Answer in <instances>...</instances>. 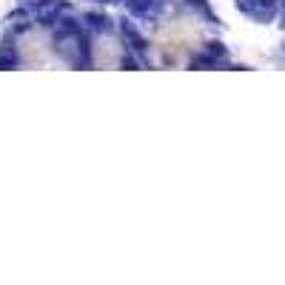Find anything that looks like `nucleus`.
I'll use <instances>...</instances> for the list:
<instances>
[{
    "label": "nucleus",
    "mask_w": 285,
    "mask_h": 285,
    "mask_svg": "<svg viewBox=\"0 0 285 285\" xmlns=\"http://www.w3.org/2000/svg\"><path fill=\"white\" fill-rule=\"evenodd\" d=\"M112 3H125V0H112Z\"/></svg>",
    "instance_id": "obj_9"
},
{
    "label": "nucleus",
    "mask_w": 285,
    "mask_h": 285,
    "mask_svg": "<svg viewBox=\"0 0 285 285\" xmlns=\"http://www.w3.org/2000/svg\"><path fill=\"white\" fill-rule=\"evenodd\" d=\"M188 3H191V6H197V9H205V3H203V0H188Z\"/></svg>",
    "instance_id": "obj_8"
},
{
    "label": "nucleus",
    "mask_w": 285,
    "mask_h": 285,
    "mask_svg": "<svg viewBox=\"0 0 285 285\" xmlns=\"http://www.w3.org/2000/svg\"><path fill=\"white\" fill-rule=\"evenodd\" d=\"M86 23H89L94 32H112V29H114V23L109 20L106 14H94V11H89V14H86Z\"/></svg>",
    "instance_id": "obj_6"
},
{
    "label": "nucleus",
    "mask_w": 285,
    "mask_h": 285,
    "mask_svg": "<svg viewBox=\"0 0 285 285\" xmlns=\"http://www.w3.org/2000/svg\"><path fill=\"white\" fill-rule=\"evenodd\" d=\"M117 23H120V32H123V37L128 40V46H131L134 52H146V40H143V34L134 29V23L125 20V17L123 20H117Z\"/></svg>",
    "instance_id": "obj_3"
},
{
    "label": "nucleus",
    "mask_w": 285,
    "mask_h": 285,
    "mask_svg": "<svg viewBox=\"0 0 285 285\" xmlns=\"http://www.w3.org/2000/svg\"><path fill=\"white\" fill-rule=\"evenodd\" d=\"M205 55H211V57H223V55H226V49H223L220 43H208V46H205Z\"/></svg>",
    "instance_id": "obj_7"
},
{
    "label": "nucleus",
    "mask_w": 285,
    "mask_h": 285,
    "mask_svg": "<svg viewBox=\"0 0 285 285\" xmlns=\"http://www.w3.org/2000/svg\"><path fill=\"white\" fill-rule=\"evenodd\" d=\"M66 11H71V6H68L66 0H40V3L34 6V17H37V23L49 26V23H55L57 17L66 14Z\"/></svg>",
    "instance_id": "obj_2"
},
{
    "label": "nucleus",
    "mask_w": 285,
    "mask_h": 285,
    "mask_svg": "<svg viewBox=\"0 0 285 285\" xmlns=\"http://www.w3.org/2000/svg\"><path fill=\"white\" fill-rule=\"evenodd\" d=\"M20 66V55H17V49L14 46H3V52H0V68H17Z\"/></svg>",
    "instance_id": "obj_5"
},
{
    "label": "nucleus",
    "mask_w": 285,
    "mask_h": 285,
    "mask_svg": "<svg viewBox=\"0 0 285 285\" xmlns=\"http://www.w3.org/2000/svg\"><path fill=\"white\" fill-rule=\"evenodd\" d=\"M151 6H154V0H125V9L131 17H148Z\"/></svg>",
    "instance_id": "obj_4"
},
{
    "label": "nucleus",
    "mask_w": 285,
    "mask_h": 285,
    "mask_svg": "<svg viewBox=\"0 0 285 285\" xmlns=\"http://www.w3.org/2000/svg\"><path fill=\"white\" fill-rule=\"evenodd\" d=\"M55 49L57 55L74 68H89L91 66V49L86 43V37L80 34V29H68V32L55 34Z\"/></svg>",
    "instance_id": "obj_1"
}]
</instances>
